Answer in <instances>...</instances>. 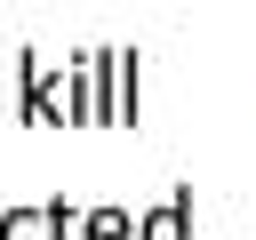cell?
Listing matches in <instances>:
<instances>
[{"mask_svg": "<svg viewBox=\"0 0 256 240\" xmlns=\"http://www.w3.org/2000/svg\"><path fill=\"white\" fill-rule=\"evenodd\" d=\"M136 240H192V192H168V200L136 224Z\"/></svg>", "mask_w": 256, "mask_h": 240, "instance_id": "obj_1", "label": "cell"}, {"mask_svg": "<svg viewBox=\"0 0 256 240\" xmlns=\"http://www.w3.org/2000/svg\"><path fill=\"white\" fill-rule=\"evenodd\" d=\"M56 224H64V200H48V208H8V216H0V240H56Z\"/></svg>", "mask_w": 256, "mask_h": 240, "instance_id": "obj_2", "label": "cell"}, {"mask_svg": "<svg viewBox=\"0 0 256 240\" xmlns=\"http://www.w3.org/2000/svg\"><path fill=\"white\" fill-rule=\"evenodd\" d=\"M80 240H136V224H128L120 208H88V216H80Z\"/></svg>", "mask_w": 256, "mask_h": 240, "instance_id": "obj_3", "label": "cell"}]
</instances>
